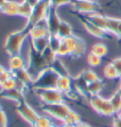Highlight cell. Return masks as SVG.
<instances>
[{"instance_id": "22", "label": "cell", "mask_w": 121, "mask_h": 127, "mask_svg": "<svg viewBox=\"0 0 121 127\" xmlns=\"http://www.w3.org/2000/svg\"><path fill=\"white\" fill-rule=\"evenodd\" d=\"M2 92H3V97L4 98L11 100V101H16L17 103L25 100L24 93L21 92V91H19L18 89H16V88L11 90H8V91H2Z\"/></svg>"}, {"instance_id": "45", "label": "cell", "mask_w": 121, "mask_h": 127, "mask_svg": "<svg viewBox=\"0 0 121 127\" xmlns=\"http://www.w3.org/2000/svg\"><path fill=\"white\" fill-rule=\"evenodd\" d=\"M6 70H7V69H6L3 65H1V64H0V75L2 74V73H4Z\"/></svg>"}, {"instance_id": "10", "label": "cell", "mask_w": 121, "mask_h": 127, "mask_svg": "<svg viewBox=\"0 0 121 127\" xmlns=\"http://www.w3.org/2000/svg\"><path fill=\"white\" fill-rule=\"evenodd\" d=\"M46 19H47L48 29L49 31L50 35H56L59 27H60L61 23L63 21L61 19V17L59 16L58 12H57V9L51 6V8L48 11V13L47 17H46Z\"/></svg>"}, {"instance_id": "53", "label": "cell", "mask_w": 121, "mask_h": 127, "mask_svg": "<svg viewBox=\"0 0 121 127\" xmlns=\"http://www.w3.org/2000/svg\"><path fill=\"white\" fill-rule=\"evenodd\" d=\"M93 1H96V0H93Z\"/></svg>"}, {"instance_id": "27", "label": "cell", "mask_w": 121, "mask_h": 127, "mask_svg": "<svg viewBox=\"0 0 121 127\" xmlns=\"http://www.w3.org/2000/svg\"><path fill=\"white\" fill-rule=\"evenodd\" d=\"M80 122H81V117L79 116V114L71 110L68 114V116L63 120V122L62 123L68 124V125H79Z\"/></svg>"}, {"instance_id": "35", "label": "cell", "mask_w": 121, "mask_h": 127, "mask_svg": "<svg viewBox=\"0 0 121 127\" xmlns=\"http://www.w3.org/2000/svg\"><path fill=\"white\" fill-rule=\"evenodd\" d=\"M63 41L66 44V46H67V48L69 49V52H70V56H71L74 51H75L77 41H78V36H76V35L73 34L72 36H69V37L63 39Z\"/></svg>"}, {"instance_id": "42", "label": "cell", "mask_w": 121, "mask_h": 127, "mask_svg": "<svg viewBox=\"0 0 121 127\" xmlns=\"http://www.w3.org/2000/svg\"><path fill=\"white\" fill-rule=\"evenodd\" d=\"M113 127H121V121H119L117 118H116L114 120V122H113Z\"/></svg>"}, {"instance_id": "37", "label": "cell", "mask_w": 121, "mask_h": 127, "mask_svg": "<svg viewBox=\"0 0 121 127\" xmlns=\"http://www.w3.org/2000/svg\"><path fill=\"white\" fill-rule=\"evenodd\" d=\"M61 42H62V39L59 38L57 35H50L49 42H48V47L56 52L59 48V46H60V44H61Z\"/></svg>"}, {"instance_id": "34", "label": "cell", "mask_w": 121, "mask_h": 127, "mask_svg": "<svg viewBox=\"0 0 121 127\" xmlns=\"http://www.w3.org/2000/svg\"><path fill=\"white\" fill-rule=\"evenodd\" d=\"M87 63L92 67H97L102 63V58L97 55H95L94 53L90 52L87 55Z\"/></svg>"}, {"instance_id": "7", "label": "cell", "mask_w": 121, "mask_h": 127, "mask_svg": "<svg viewBox=\"0 0 121 127\" xmlns=\"http://www.w3.org/2000/svg\"><path fill=\"white\" fill-rule=\"evenodd\" d=\"M17 112H18V114H19L27 123H29L30 125H34L35 122H37L39 116H40L36 112V110L26 102V100L18 102Z\"/></svg>"}, {"instance_id": "29", "label": "cell", "mask_w": 121, "mask_h": 127, "mask_svg": "<svg viewBox=\"0 0 121 127\" xmlns=\"http://www.w3.org/2000/svg\"><path fill=\"white\" fill-rule=\"evenodd\" d=\"M103 75L106 79L108 80H115V79H119V76L116 72L115 66L113 65V64H107L104 68H103Z\"/></svg>"}, {"instance_id": "12", "label": "cell", "mask_w": 121, "mask_h": 127, "mask_svg": "<svg viewBox=\"0 0 121 127\" xmlns=\"http://www.w3.org/2000/svg\"><path fill=\"white\" fill-rule=\"evenodd\" d=\"M12 75H13V77L18 82L26 85V86L32 85V83H33V80L34 79H33V77L30 74V72L28 71V69L26 68H26L18 69V70H15V71H12Z\"/></svg>"}, {"instance_id": "16", "label": "cell", "mask_w": 121, "mask_h": 127, "mask_svg": "<svg viewBox=\"0 0 121 127\" xmlns=\"http://www.w3.org/2000/svg\"><path fill=\"white\" fill-rule=\"evenodd\" d=\"M18 8H19V3L12 1V0H8L5 4L0 8V11L6 15L16 16L18 15Z\"/></svg>"}, {"instance_id": "4", "label": "cell", "mask_w": 121, "mask_h": 127, "mask_svg": "<svg viewBox=\"0 0 121 127\" xmlns=\"http://www.w3.org/2000/svg\"><path fill=\"white\" fill-rule=\"evenodd\" d=\"M71 110L72 109L64 101L53 104H45L44 106V111L46 112V114H48L52 119L58 120L61 122H63V120L68 116Z\"/></svg>"}, {"instance_id": "9", "label": "cell", "mask_w": 121, "mask_h": 127, "mask_svg": "<svg viewBox=\"0 0 121 127\" xmlns=\"http://www.w3.org/2000/svg\"><path fill=\"white\" fill-rule=\"evenodd\" d=\"M72 6L79 13L83 14L96 13L99 11V5L93 0H74Z\"/></svg>"}, {"instance_id": "15", "label": "cell", "mask_w": 121, "mask_h": 127, "mask_svg": "<svg viewBox=\"0 0 121 127\" xmlns=\"http://www.w3.org/2000/svg\"><path fill=\"white\" fill-rule=\"evenodd\" d=\"M107 32L121 38V19L109 17L107 20Z\"/></svg>"}, {"instance_id": "6", "label": "cell", "mask_w": 121, "mask_h": 127, "mask_svg": "<svg viewBox=\"0 0 121 127\" xmlns=\"http://www.w3.org/2000/svg\"><path fill=\"white\" fill-rule=\"evenodd\" d=\"M35 91L38 93V96L40 97L41 101L45 104H53V103L64 101L65 95L59 89H57L56 87L48 88V89L35 90Z\"/></svg>"}, {"instance_id": "20", "label": "cell", "mask_w": 121, "mask_h": 127, "mask_svg": "<svg viewBox=\"0 0 121 127\" xmlns=\"http://www.w3.org/2000/svg\"><path fill=\"white\" fill-rule=\"evenodd\" d=\"M56 35L59 38H61L62 40L69 37V36H72L73 35V30H72L71 25L69 23H67L66 21H63V20L60 27H59Z\"/></svg>"}, {"instance_id": "32", "label": "cell", "mask_w": 121, "mask_h": 127, "mask_svg": "<svg viewBox=\"0 0 121 127\" xmlns=\"http://www.w3.org/2000/svg\"><path fill=\"white\" fill-rule=\"evenodd\" d=\"M85 50H86V46H85L84 41L81 38L78 37V41H77V45H76V48L75 51L71 56H73L75 58H79L80 56H82L84 54Z\"/></svg>"}, {"instance_id": "5", "label": "cell", "mask_w": 121, "mask_h": 127, "mask_svg": "<svg viewBox=\"0 0 121 127\" xmlns=\"http://www.w3.org/2000/svg\"><path fill=\"white\" fill-rule=\"evenodd\" d=\"M50 8H51L50 0H40L33 7L31 15L26 23L30 26H34L37 22H39L42 19H45L47 17Z\"/></svg>"}, {"instance_id": "13", "label": "cell", "mask_w": 121, "mask_h": 127, "mask_svg": "<svg viewBox=\"0 0 121 127\" xmlns=\"http://www.w3.org/2000/svg\"><path fill=\"white\" fill-rule=\"evenodd\" d=\"M88 21H90L92 24H94L95 26L98 27L99 29L106 31L107 32V20H108V16L102 15L98 12L96 13H91V14H87L85 17Z\"/></svg>"}, {"instance_id": "8", "label": "cell", "mask_w": 121, "mask_h": 127, "mask_svg": "<svg viewBox=\"0 0 121 127\" xmlns=\"http://www.w3.org/2000/svg\"><path fill=\"white\" fill-rule=\"evenodd\" d=\"M47 67H48V65L45 62L42 54L35 51L34 49H32V48H30V52L27 58V65H26V68L28 69V71H30L31 69L35 70L38 75L42 70Z\"/></svg>"}, {"instance_id": "25", "label": "cell", "mask_w": 121, "mask_h": 127, "mask_svg": "<svg viewBox=\"0 0 121 127\" xmlns=\"http://www.w3.org/2000/svg\"><path fill=\"white\" fill-rule=\"evenodd\" d=\"M108 51L109 50H108V48H107V46H106L105 44H103V43H97V44L92 46L90 52L94 53L95 55H97V56H99L101 58H103V57H105L106 55L108 54Z\"/></svg>"}, {"instance_id": "33", "label": "cell", "mask_w": 121, "mask_h": 127, "mask_svg": "<svg viewBox=\"0 0 121 127\" xmlns=\"http://www.w3.org/2000/svg\"><path fill=\"white\" fill-rule=\"evenodd\" d=\"M16 85H17V80L13 77V75L11 78L5 80L4 82H2V85L0 86L1 91H8V90H11L16 88Z\"/></svg>"}, {"instance_id": "17", "label": "cell", "mask_w": 121, "mask_h": 127, "mask_svg": "<svg viewBox=\"0 0 121 127\" xmlns=\"http://www.w3.org/2000/svg\"><path fill=\"white\" fill-rule=\"evenodd\" d=\"M56 88L63 92V94L67 93L69 90L72 89V80L70 76H60L57 81Z\"/></svg>"}, {"instance_id": "38", "label": "cell", "mask_w": 121, "mask_h": 127, "mask_svg": "<svg viewBox=\"0 0 121 127\" xmlns=\"http://www.w3.org/2000/svg\"><path fill=\"white\" fill-rule=\"evenodd\" d=\"M74 0H50V3H51V6L54 7V8H59L61 6L63 5H72Z\"/></svg>"}, {"instance_id": "24", "label": "cell", "mask_w": 121, "mask_h": 127, "mask_svg": "<svg viewBox=\"0 0 121 127\" xmlns=\"http://www.w3.org/2000/svg\"><path fill=\"white\" fill-rule=\"evenodd\" d=\"M32 9L33 7L29 4L26 3L25 1H22L21 3H19V8H18V15L26 18V20L29 19V17L31 15Z\"/></svg>"}, {"instance_id": "44", "label": "cell", "mask_w": 121, "mask_h": 127, "mask_svg": "<svg viewBox=\"0 0 121 127\" xmlns=\"http://www.w3.org/2000/svg\"><path fill=\"white\" fill-rule=\"evenodd\" d=\"M60 127H78V125H68V124H64V123H62Z\"/></svg>"}, {"instance_id": "49", "label": "cell", "mask_w": 121, "mask_h": 127, "mask_svg": "<svg viewBox=\"0 0 121 127\" xmlns=\"http://www.w3.org/2000/svg\"><path fill=\"white\" fill-rule=\"evenodd\" d=\"M117 91H118V93H119V94H120V96H121V90L118 89V90H117Z\"/></svg>"}, {"instance_id": "30", "label": "cell", "mask_w": 121, "mask_h": 127, "mask_svg": "<svg viewBox=\"0 0 121 127\" xmlns=\"http://www.w3.org/2000/svg\"><path fill=\"white\" fill-rule=\"evenodd\" d=\"M109 101H110L111 105L113 107L115 113L116 114L119 113L121 111V96L118 93V91H116V93H114L113 95L111 96Z\"/></svg>"}, {"instance_id": "28", "label": "cell", "mask_w": 121, "mask_h": 127, "mask_svg": "<svg viewBox=\"0 0 121 127\" xmlns=\"http://www.w3.org/2000/svg\"><path fill=\"white\" fill-rule=\"evenodd\" d=\"M79 78L82 80L86 84H90L92 82H94L96 80L98 79V76L94 70L92 69H86L84 71H82L79 74Z\"/></svg>"}, {"instance_id": "40", "label": "cell", "mask_w": 121, "mask_h": 127, "mask_svg": "<svg viewBox=\"0 0 121 127\" xmlns=\"http://www.w3.org/2000/svg\"><path fill=\"white\" fill-rule=\"evenodd\" d=\"M8 125V117L2 109H0V127H7Z\"/></svg>"}, {"instance_id": "31", "label": "cell", "mask_w": 121, "mask_h": 127, "mask_svg": "<svg viewBox=\"0 0 121 127\" xmlns=\"http://www.w3.org/2000/svg\"><path fill=\"white\" fill-rule=\"evenodd\" d=\"M54 122L53 119L50 116L47 115H40L37 122H35L34 126L35 127H49L50 125H52Z\"/></svg>"}, {"instance_id": "51", "label": "cell", "mask_w": 121, "mask_h": 127, "mask_svg": "<svg viewBox=\"0 0 121 127\" xmlns=\"http://www.w3.org/2000/svg\"><path fill=\"white\" fill-rule=\"evenodd\" d=\"M31 127H35V126H34V125H31Z\"/></svg>"}, {"instance_id": "39", "label": "cell", "mask_w": 121, "mask_h": 127, "mask_svg": "<svg viewBox=\"0 0 121 127\" xmlns=\"http://www.w3.org/2000/svg\"><path fill=\"white\" fill-rule=\"evenodd\" d=\"M112 64L115 66V68H116L119 78H121V57H117V58L114 59L112 61Z\"/></svg>"}, {"instance_id": "1", "label": "cell", "mask_w": 121, "mask_h": 127, "mask_svg": "<svg viewBox=\"0 0 121 127\" xmlns=\"http://www.w3.org/2000/svg\"><path fill=\"white\" fill-rule=\"evenodd\" d=\"M32 26L28 25L26 23V25L20 31H16V32H11L5 40V48L6 52L9 55H14V54H19L21 52L23 45L26 41L27 37H29V30Z\"/></svg>"}, {"instance_id": "3", "label": "cell", "mask_w": 121, "mask_h": 127, "mask_svg": "<svg viewBox=\"0 0 121 127\" xmlns=\"http://www.w3.org/2000/svg\"><path fill=\"white\" fill-rule=\"evenodd\" d=\"M89 103L91 107L99 115L105 117H112L116 115L113 107L111 105L109 99H105L100 95H94L91 96Z\"/></svg>"}, {"instance_id": "41", "label": "cell", "mask_w": 121, "mask_h": 127, "mask_svg": "<svg viewBox=\"0 0 121 127\" xmlns=\"http://www.w3.org/2000/svg\"><path fill=\"white\" fill-rule=\"evenodd\" d=\"M23 1H25L26 3H27V4H29L30 6H32V7H34V6L36 5L37 3L40 1V0H23Z\"/></svg>"}, {"instance_id": "19", "label": "cell", "mask_w": 121, "mask_h": 127, "mask_svg": "<svg viewBox=\"0 0 121 127\" xmlns=\"http://www.w3.org/2000/svg\"><path fill=\"white\" fill-rule=\"evenodd\" d=\"M49 37H50V36L43 37V38H38V39H30L32 49H34V50L37 51V52L42 53L43 51L48 47Z\"/></svg>"}, {"instance_id": "52", "label": "cell", "mask_w": 121, "mask_h": 127, "mask_svg": "<svg viewBox=\"0 0 121 127\" xmlns=\"http://www.w3.org/2000/svg\"><path fill=\"white\" fill-rule=\"evenodd\" d=\"M0 109H1V106H0Z\"/></svg>"}, {"instance_id": "11", "label": "cell", "mask_w": 121, "mask_h": 127, "mask_svg": "<svg viewBox=\"0 0 121 127\" xmlns=\"http://www.w3.org/2000/svg\"><path fill=\"white\" fill-rule=\"evenodd\" d=\"M79 19L80 23L82 24L83 28L85 29V31L88 33H90L91 35H93V36H95L97 38H105L109 34L108 32L103 31V30L99 29L98 27L95 26L94 24H92L90 21H88L85 17H79Z\"/></svg>"}, {"instance_id": "46", "label": "cell", "mask_w": 121, "mask_h": 127, "mask_svg": "<svg viewBox=\"0 0 121 127\" xmlns=\"http://www.w3.org/2000/svg\"><path fill=\"white\" fill-rule=\"evenodd\" d=\"M7 1H8V0H0V8H1V7H2L3 5H4V4H5Z\"/></svg>"}, {"instance_id": "50", "label": "cell", "mask_w": 121, "mask_h": 127, "mask_svg": "<svg viewBox=\"0 0 121 127\" xmlns=\"http://www.w3.org/2000/svg\"><path fill=\"white\" fill-rule=\"evenodd\" d=\"M1 85H2V81H1V79H0V86H1Z\"/></svg>"}, {"instance_id": "18", "label": "cell", "mask_w": 121, "mask_h": 127, "mask_svg": "<svg viewBox=\"0 0 121 127\" xmlns=\"http://www.w3.org/2000/svg\"><path fill=\"white\" fill-rule=\"evenodd\" d=\"M50 36V33L48 28H43L40 26H32L29 30V38L30 39H38V38L48 37Z\"/></svg>"}, {"instance_id": "48", "label": "cell", "mask_w": 121, "mask_h": 127, "mask_svg": "<svg viewBox=\"0 0 121 127\" xmlns=\"http://www.w3.org/2000/svg\"><path fill=\"white\" fill-rule=\"evenodd\" d=\"M119 79H120V84H119V88L118 89L121 90V78H119Z\"/></svg>"}, {"instance_id": "43", "label": "cell", "mask_w": 121, "mask_h": 127, "mask_svg": "<svg viewBox=\"0 0 121 127\" xmlns=\"http://www.w3.org/2000/svg\"><path fill=\"white\" fill-rule=\"evenodd\" d=\"M78 127H92L90 124H88V123H86V122H80L79 125H78Z\"/></svg>"}, {"instance_id": "21", "label": "cell", "mask_w": 121, "mask_h": 127, "mask_svg": "<svg viewBox=\"0 0 121 127\" xmlns=\"http://www.w3.org/2000/svg\"><path fill=\"white\" fill-rule=\"evenodd\" d=\"M102 88H103V82L98 78L94 82L87 84V85H86V94H89L90 96L99 95Z\"/></svg>"}, {"instance_id": "47", "label": "cell", "mask_w": 121, "mask_h": 127, "mask_svg": "<svg viewBox=\"0 0 121 127\" xmlns=\"http://www.w3.org/2000/svg\"><path fill=\"white\" fill-rule=\"evenodd\" d=\"M116 115H117V117H116V118H117V119H118L119 121H121V111L119 112V113H117Z\"/></svg>"}, {"instance_id": "26", "label": "cell", "mask_w": 121, "mask_h": 127, "mask_svg": "<svg viewBox=\"0 0 121 127\" xmlns=\"http://www.w3.org/2000/svg\"><path fill=\"white\" fill-rule=\"evenodd\" d=\"M41 54H42L43 58H44L45 62L47 63V64H48V66H50L54 63V61L58 58L57 53L55 52L53 49H51L49 47H48V48H46Z\"/></svg>"}, {"instance_id": "14", "label": "cell", "mask_w": 121, "mask_h": 127, "mask_svg": "<svg viewBox=\"0 0 121 127\" xmlns=\"http://www.w3.org/2000/svg\"><path fill=\"white\" fill-rule=\"evenodd\" d=\"M9 64H10V70L15 71L18 69L26 68L27 65V61L22 56L21 53H19L11 55L9 60Z\"/></svg>"}, {"instance_id": "36", "label": "cell", "mask_w": 121, "mask_h": 127, "mask_svg": "<svg viewBox=\"0 0 121 127\" xmlns=\"http://www.w3.org/2000/svg\"><path fill=\"white\" fill-rule=\"evenodd\" d=\"M56 53H57V56L58 57H65V56H69L70 55L68 48H67L66 44L64 43L63 40H62V42L60 44V46H59Z\"/></svg>"}, {"instance_id": "23", "label": "cell", "mask_w": 121, "mask_h": 127, "mask_svg": "<svg viewBox=\"0 0 121 127\" xmlns=\"http://www.w3.org/2000/svg\"><path fill=\"white\" fill-rule=\"evenodd\" d=\"M50 67L57 73L59 77L60 76H69V73H68V70L66 68V66H65V64L63 63V61H61L59 57L55 61H54V63L50 65Z\"/></svg>"}, {"instance_id": "2", "label": "cell", "mask_w": 121, "mask_h": 127, "mask_svg": "<svg viewBox=\"0 0 121 127\" xmlns=\"http://www.w3.org/2000/svg\"><path fill=\"white\" fill-rule=\"evenodd\" d=\"M59 76L50 66L42 70L33 80L32 87L34 90H42L56 87Z\"/></svg>"}]
</instances>
